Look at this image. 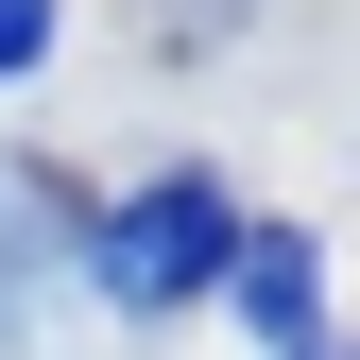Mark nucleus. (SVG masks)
Instances as JSON below:
<instances>
[{
    "label": "nucleus",
    "instance_id": "4",
    "mask_svg": "<svg viewBox=\"0 0 360 360\" xmlns=\"http://www.w3.org/2000/svg\"><path fill=\"white\" fill-rule=\"evenodd\" d=\"M52 34H69V0H0V86H18V69H52Z\"/></svg>",
    "mask_w": 360,
    "mask_h": 360
},
{
    "label": "nucleus",
    "instance_id": "2",
    "mask_svg": "<svg viewBox=\"0 0 360 360\" xmlns=\"http://www.w3.org/2000/svg\"><path fill=\"white\" fill-rule=\"evenodd\" d=\"M86 326H103V292H86V223L0 155V343H18V360H103Z\"/></svg>",
    "mask_w": 360,
    "mask_h": 360
},
{
    "label": "nucleus",
    "instance_id": "3",
    "mask_svg": "<svg viewBox=\"0 0 360 360\" xmlns=\"http://www.w3.org/2000/svg\"><path fill=\"white\" fill-rule=\"evenodd\" d=\"M206 292L240 309V326L275 343V360H326V257H309V223H240Z\"/></svg>",
    "mask_w": 360,
    "mask_h": 360
},
{
    "label": "nucleus",
    "instance_id": "1",
    "mask_svg": "<svg viewBox=\"0 0 360 360\" xmlns=\"http://www.w3.org/2000/svg\"><path fill=\"white\" fill-rule=\"evenodd\" d=\"M223 240H240V206H223V172H155V189H120L86 223V292H103V326H155V309H189L223 275Z\"/></svg>",
    "mask_w": 360,
    "mask_h": 360
}]
</instances>
